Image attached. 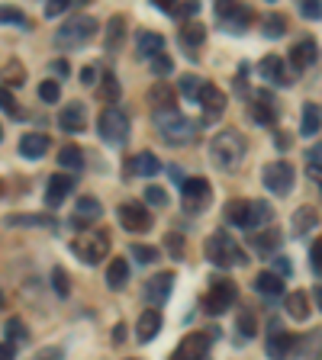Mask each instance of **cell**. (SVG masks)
Wrapping results in <instances>:
<instances>
[{
	"instance_id": "1",
	"label": "cell",
	"mask_w": 322,
	"mask_h": 360,
	"mask_svg": "<svg viewBox=\"0 0 322 360\" xmlns=\"http://www.w3.org/2000/svg\"><path fill=\"white\" fill-rule=\"evenodd\" d=\"M155 129L161 135V142L180 148V145H190L197 139V122L187 120L180 110H161L155 112Z\"/></svg>"
},
{
	"instance_id": "2",
	"label": "cell",
	"mask_w": 322,
	"mask_h": 360,
	"mask_svg": "<svg viewBox=\"0 0 322 360\" xmlns=\"http://www.w3.org/2000/svg\"><path fill=\"white\" fill-rule=\"evenodd\" d=\"M245 151H248L245 135L235 132V129L219 132L216 139H213V145H210V158H213V165H216L219 171H235V167L242 165Z\"/></svg>"
},
{
	"instance_id": "3",
	"label": "cell",
	"mask_w": 322,
	"mask_h": 360,
	"mask_svg": "<svg viewBox=\"0 0 322 360\" xmlns=\"http://www.w3.org/2000/svg\"><path fill=\"white\" fill-rule=\"evenodd\" d=\"M203 251H206V261H213L216 267H239V264H245V251H242L239 241L229 232H213L206 238Z\"/></svg>"
},
{
	"instance_id": "4",
	"label": "cell",
	"mask_w": 322,
	"mask_h": 360,
	"mask_svg": "<svg viewBox=\"0 0 322 360\" xmlns=\"http://www.w3.org/2000/svg\"><path fill=\"white\" fill-rule=\"evenodd\" d=\"M97 26H100V22L94 20V16H87V13L71 16V20H68L65 26L55 32V45H58V49H75V45L90 42V39L97 36Z\"/></svg>"
},
{
	"instance_id": "5",
	"label": "cell",
	"mask_w": 322,
	"mask_h": 360,
	"mask_svg": "<svg viewBox=\"0 0 322 360\" xmlns=\"http://www.w3.org/2000/svg\"><path fill=\"white\" fill-rule=\"evenodd\" d=\"M129 116L126 110H120V106H106L104 112H100V120H97V135L104 139V145H123L129 139Z\"/></svg>"
},
{
	"instance_id": "6",
	"label": "cell",
	"mask_w": 322,
	"mask_h": 360,
	"mask_svg": "<svg viewBox=\"0 0 322 360\" xmlns=\"http://www.w3.org/2000/svg\"><path fill=\"white\" fill-rule=\"evenodd\" d=\"M71 251L81 257L84 264H100L110 255V235L106 232H81L71 241Z\"/></svg>"
},
{
	"instance_id": "7",
	"label": "cell",
	"mask_w": 322,
	"mask_h": 360,
	"mask_svg": "<svg viewBox=\"0 0 322 360\" xmlns=\"http://www.w3.org/2000/svg\"><path fill=\"white\" fill-rule=\"evenodd\" d=\"M264 187L271 190V193H278V196H287L293 190V165L290 161H271L268 167H264Z\"/></svg>"
},
{
	"instance_id": "8",
	"label": "cell",
	"mask_w": 322,
	"mask_h": 360,
	"mask_svg": "<svg viewBox=\"0 0 322 360\" xmlns=\"http://www.w3.org/2000/svg\"><path fill=\"white\" fill-rule=\"evenodd\" d=\"M216 20L229 32H245L252 26V10L245 4H216Z\"/></svg>"
},
{
	"instance_id": "9",
	"label": "cell",
	"mask_w": 322,
	"mask_h": 360,
	"mask_svg": "<svg viewBox=\"0 0 322 360\" xmlns=\"http://www.w3.org/2000/svg\"><path fill=\"white\" fill-rule=\"evenodd\" d=\"M235 283L233 280H213L210 283V292H206V312H213V315H223L225 309L233 306V300H235Z\"/></svg>"
},
{
	"instance_id": "10",
	"label": "cell",
	"mask_w": 322,
	"mask_h": 360,
	"mask_svg": "<svg viewBox=\"0 0 322 360\" xmlns=\"http://www.w3.org/2000/svg\"><path fill=\"white\" fill-rule=\"evenodd\" d=\"M116 212H120V225L126 229V232H145V229L151 225V212L145 210V202L129 200V202H123Z\"/></svg>"
},
{
	"instance_id": "11",
	"label": "cell",
	"mask_w": 322,
	"mask_h": 360,
	"mask_svg": "<svg viewBox=\"0 0 322 360\" xmlns=\"http://www.w3.org/2000/svg\"><path fill=\"white\" fill-rule=\"evenodd\" d=\"M180 196H184V202H187V210L197 212L203 210L206 202H210V184L203 177H187V180H180Z\"/></svg>"
},
{
	"instance_id": "12",
	"label": "cell",
	"mask_w": 322,
	"mask_h": 360,
	"mask_svg": "<svg viewBox=\"0 0 322 360\" xmlns=\"http://www.w3.org/2000/svg\"><path fill=\"white\" fill-rule=\"evenodd\" d=\"M210 335H203V331H194V335H187L184 341H180V347L171 354V360H203L206 357V351H210Z\"/></svg>"
},
{
	"instance_id": "13",
	"label": "cell",
	"mask_w": 322,
	"mask_h": 360,
	"mask_svg": "<svg viewBox=\"0 0 322 360\" xmlns=\"http://www.w3.org/2000/svg\"><path fill=\"white\" fill-rule=\"evenodd\" d=\"M200 110H203V120L206 122H213V120H219L225 112V94L216 87V84H203V90H200Z\"/></svg>"
},
{
	"instance_id": "14",
	"label": "cell",
	"mask_w": 322,
	"mask_h": 360,
	"mask_svg": "<svg viewBox=\"0 0 322 360\" xmlns=\"http://www.w3.org/2000/svg\"><path fill=\"white\" fill-rule=\"evenodd\" d=\"M258 75H261L264 81H271L274 87H290V84H293V75L287 71V65H284V58H280V55H268V58H261Z\"/></svg>"
},
{
	"instance_id": "15",
	"label": "cell",
	"mask_w": 322,
	"mask_h": 360,
	"mask_svg": "<svg viewBox=\"0 0 322 360\" xmlns=\"http://www.w3.org/2000/svg\"><path fill=\"white\" fill-rule=\"evenodd\" d=\"M171 283H174V274H171V270H161V274H155V277L145 283V292H142L145 302H149L151 309H158L161 302L168 300V296H171Z\"/></svg>"
},
{
	"instance_id": "16",
	"label": "cell",
	"mask_w": 322,
	"mask_h": 360,
	"mask_svg": "<svg viewBox=\"0 0 322 360\" xmlns=\"http://www.w3.org/2000/svg\"><path fill=\"white\" fill-rule=\"evenodd\" d=\"M293 351H297V335L280 331L278 325H274V331H271V338H268V357L271 360H287Z\"/></svg>"
},
{
	"instance_id": "17",
	"label": "cell",
	"mask_w": 322,
	"mask_h": 360,
	"mask_svg": "<svg viewBox=\"0 0 322 360\" xmlns=\"http://www.w3.org/2000/svg\"><path fill=\"white\" fill-rule=\"evenodd\" d=\"M58 126L61 132H84L87 129V106L84 103H71L58 112Z\"/></svg>"
},
{
	"instance_id": "18",
	"label": "cell",
	"mask_w": 322,
	"mask_h": 360,
	"mask_svg": "<svg viewBox=\"0 0 322 360\" xmlns=\"http://www.w3.org/2000/svg\"><path fill=\"white\" fill-rule=\"evenodd\" d=\"M316 52H319V45L313 42V39H300V42L290 49V68L300 75V71H306L309 65H316Z\"/></svg>"
},
{
	"instance_id": "19",
	"label": "cell",
	"mask_w": 322,
	"mask_h": 360,
	"mask_svg": "<svg viewBox=\"0 0 322 360\" xmlns=\"http://www.w3.org/2000/svg\"><path fill=\"white\" fill-rule=\"evenodd\" d=\"M71 190H75V180L68 177V174H55V177H49V187H45V206H49V210L61 206V200H65Z\"/></svg>"
},
{
	"instance_id": "20",
	"label": "cell",
	"mask_w": 322,
	"mask_h": 360,
	"mask_svg": "<svg viewBox=\"0 0 322 360\" xmlns=\"http://www.w3.org/2000/svg\"><path fill=\"white\" fill-rule=\"evenodd\" d=\"M158 158L151 155V151H139V155H132L126 161V174L129 177H155L158 174Z\"/></svg>"
},
{
	"instance_id": "21",
	"label": "cell",
	"mask_w": 322,
	"mask_h": 360,
	"mask_svg": "<svg viewBox=\"0 0 322 360\" xmlns=\"http://www.w3.org/2000/svg\"><path fill=\"white\" fill-rule=\"evenodd\" d=\"M161 322H165V319H161V312H158V309H149V312H142V315H139V325H135V341L149 345L151 338L161 331Z\"/></svg>"
},
{
	"instance_id": "22",
	"label": "cell",
	"mask_w": 322,
	"mask_h": 360,
	"mask_svg": "<svg viewBox=\"0 0 322 360\" xmlns=\"http://www.w3.org/2000/svg\"><path fill=\"white\" fill-rule=\"evenodd\" d=\"M252 120L261 122V126H274L278 122V106L271 100V94H258L255 103H252Z\"/></svg>"
},
{
	"instance_id": "23",
	"label": "cell",
	"mask_w": 322,
	"mask_h": 360,
	"mask_svg": "<svg viewBox=\"0 0 322 360\" xmlns=\"http://www.w3.org/2000/svg\"><path fill=\"white\" fill-rule=\"evenodd\" d=\"M45 151H49V135L42 132H26L20 139V155L30 158V161H36V158H42Z\"/></svg>"
},
{
	"instance_id": "24",
	"label": "cell",
	"mask_w": 322,
	"mask_h": 360,
	"mask_svg": "<svg viewBox=\"0 0 322 360\" xmlns=\"http://www.w3.org/2000/svg\"><path fill=\"white\" fill-rule=\"evenodd\" d=\"M104 216V206L97 202V196H81L75 206V225H87L94 219Z\"/></svg>"
},
{
	"instance_id": "25",
	"label": "cell",
	"mask_w": 322,
	"mask_h": 360,
	"mask_svg": "<svg viewBox=\"0 0 322 360\" xmlns=\"http://www.w3.org/2000/svg\"><path fill=\"white\" fill-rule=\"evenodd\" d=\"M149 103H151V110L155 112L174 110V87L171 84H165V81H155V87L149 90Z\"/></svg>"
},
{
	"instance_id": "26",
	"label": "cell",
	"mask_w": 322,
	"mask_h": 360,
	"mask_svg": "<svg viewBox=\"0 0 322 360\" xmlns=\"http://www.w3.org/2000/svg\"><path fill=\"white\" fill-rule=\"evenodd\" d=\"M271 219H274V210H271V202H264V200L248 202V219H245V229H261V225H268Z\"/></svg>"
},
{
	"instance_id": "27",
	"label": "cell",
	"mask_w": 322,
	"mask_h": 360,
	"mask_svg": "<svg viewBox=\"0 0 322 360\" xmlns=\"http://www.w3.org/2000/svg\"><path fill=\"white\" fill-rule=\"evenodd\" d=\"M106 283L110 290H123L129 283V261L126 257H113L110 267H106Z\"/></svg>"
},
{
	"instance_id": "28",
	"label": "cell",
	"mask_w": 322,
	"mask_h": 360,
	"mask_svg": "<svg viewBox=\"0 0 322 360\" xmlns=\"http://www.w3.org/2000/svg\"><path fill=\"white\" fill-rule=\"evenodd\" d=\"M161 49H165V39L158 36V32H139V39H135V52L142 55V58H155Z\"/></svg>"
},
{
	"instance_id": "29",
	"label": "cell",
	"mask_w": 322,
	"mask_h": 360,
	"mask_svg": "<svg viewBox=\"0 0 322 360\" xmlns=\"http://www.w3.org/2000/svg\"><path fill=\"white\" fill-rule=\"evenodd\" d=\"M255 290L261 292V296H268V300H274V296H280V292H284V280H280L278 274L264 270V274H258V277H255Z\"/></svg>"
},
{
	"instance_id": "30",
	"label": "cell",
	"mask_w": 322,
	"mask_h": 360,
	"mask_svg": "<svg viewBox=\"0 0 322 360\" xmlns=\"http://www.w3.org/2000/svg\"><path fill=\"white\" fill-rule=\"evenodd\" d=\"M100 100H104L106 106H116V103H120V81H116V75H113V71H104V84H100Z\"/></svg>"
},
{
	"instance_id": "31",
	"label": "cell",
	"mask_w": 322,
	"mask_h": 360,
	"mask_svg": "<svg viewBox=\"0 0 322 360\" xmlns=\"http://www.w3.org/2000/svg\"><path fill=\"white\" fill-rule=\"evenodd\" d=\"M319 122H322V116H319V103H306L303 106V122H300V132L306 135H319Z\"/></svg>"
},
{
	"instance_id": "32",
	"label": "cell",
	"mask_w": 322,
	"mask_h": 360,
	"mask_svg": "<svg viewBox=\"0 0 322 360\" xmlns=\"http://www.w3.org/2000/svg\"><path fill=\"white\" fill-rule=\"evenodd\" d=\"M252 245L258 248V255H271V251L280 245V232H278V229H268V232H255V235H252Z\"/></svg>"
},
{
	"instance_id": "33",
	"label": "cell",
	"mask_w": 322,
	"mask_h": 360,
	"mask_svg": "<svg viewBox=\"0 0 322 360\" xmlns=\"http://www.w3.org/2000/svg\"><path fill=\"white\" fill-rule=\"evenodd\" d=\"M316 222H319V212H316V206H303V210H297V216H293V232H297V235H306V229H313Z\"/></svg>"
},
{
	"instance_id": "34",
	"label": "cell",
	"mask_w": 322,
	"mask_h": 360,
	"mask_svg": "<svg viewBox=\"0 0 322 360\" xmlns=\"http://www.w3.org/2000/svg\"><path fill=\"white\" fill-rule=\"evenodd\" d=\"M58 165L68 167V171H81L84 167V151L78 148V145H65V148L58 151Z\"/></svg>"
},
{
	"instance_id": "35",
	"label": "cell",
	"mask_w": 322,
	"mask_h": 360,
	"mask_svg": "<svg viewBox=\"0 0 322 360\" xmlns=\"http://www.w3.org/2000/svg\"><path fill=\"white\" fill-rule=\"evenodd\" d=\"M203 39H206V26H200V22H184V26H180V42L184 45L197 49Z\"/></svg>"
},
{
	"instance_id": "36",
	"label": "cell",
	"mask_w": 322,
	"mask_h": 360,
	"mask_svg": "<svg viewBox=\"0 0 322 360\" xmlns=\"http://www.w3.org/2000/svg\"><path fill=\"white\" fill-rule=\"evenodd\" d=\"M261 26H264V36L268 39H278V36H284L287 32V16L284 13H268L261 20Z\"/></svg>"
},
{
	"instance_id": "37",
	"label": "cell",
	"mask_w": 322,
	"mask_h": 360,
	"mask_svg": "<svg viewBox=\"0 0 322 360\" xmlns=\"http://www.w3.org/2000/svg\"><path fill=\"white\" fill-rule=\"evenodd\" d=\"M225 219L233 225H242L245 229V219H248V200H229L225 202Z\"/></svg>"
},
{
	"instance_id": "38",
	"label": "cell",
	"mask_w": 322,
	"mask_h": 360,
	"mask_svg": "<svg viewBox=\"0 0 322 360\" xmlns=\"http://www.w3.org/2000/svg\"><path fill=\"white\" fill-rule=\"evenodd\" d=\"M287 312H290L293 319H306L309 315V296L306 292H290V296H287Z\"/></svg>"
},
{
	"instance_id": "39",
	"label": "cell",
	"mask_w": 322,
	"mask_h": 360,
	"mask_svg": "<svg viewBox=\"0 0 322 360\" xmlns=\"http://www.w3.org/2000/svg\"><path fill=\"white\" fill-rule=\"evenodd\" d=\"M123 32H126V20L123 16H110V22H106V45L116 49L123 42Z\"/></svg>"
},
{
	"instance_id": "40",
	"label": "cell",
	"mask_w": 322,
	"mask_h": 360,
	"mask_svg": "<svg viewBox=\"0 0 322 360\" xmlns=\"http://www.w3.org/2000/svg\"><path fill=\"white\" fill-rule=\"evenodd\" d=\"M203 84H206V81H200V77H197V75H184V77H180V84H178L180 97L197 100V97H200V90H203Z\"/></svg>"
},
{
	"instance_id": "41",
	"label": "cell",
	"mask_w": 322,
	"mask_h": 360,
	"mask_svg": "<svg viewBox=\"0 0 322 360\" xmlns=\"http://www.w3.org/2000/svg\"><path fill=\"white\" fill-rule=\"evenodd\" d=\"M0 110L7 112L10 120H23V110H20V103H16V97L10 94V87H4L0 84Z\"/></svg>"
},
{
	"instance_id": "42",
	"label": "cell",
	"mask_w": 322,
	"mask_h": 360,
	"mask_svg": "<svg viewBox=\"0 0 322 360\" xmlns=\"http://www.w3.org/2000/svg\"><path fill=\"white\" fill-rule=\"evenodd\" d=\"M158 7L165 10L168 16H180V20H184V16H194L197 10H200V4H194V0H187V4H171V0H165V4H158Z\"/></svg>"
},
{
	"instance_id": "43",
	"label": "cell",
	"mask_w": 322,
	"mask_h": 360,
	"mask_svg": "<svg viewBox=\"0 0 322 360\" xmlns=\"http://www.w3.org/2000/svg\"><path fill=\"white\" fill-rule=\"evenodd\" d=\"M7 225L16 229V225H52L55 229V216H7Z\"/></svg>"
},
{
	"instance_id": "44",
	"label": "cell",
	"mask_w": 322,
	"mask_h": 360,
	"mask_svg": "<svg viewBox=\"0 0 322 360\" xmlns=\"http://www.w3.org/2000/svg\"><path fill=\"white\" fill-rule=\"evenodd\" d=\"M129 251H132L135 264H151V261H158V248H151V245H132Z\"/></svg>"
},
{
	"instance_id": "45",
	"label": "cell",
	"mask_w": 322,
	"mask_h": 360,
	"mask_svg": "<svg viewBox=\"0 0 322 360\" xmlns=\"http://www.w3.org/2000/svg\"><path fill=\"white\" fill-rule=\"evenodd\" d=\"M39 97H42L45 103H58L61 84H58V81H42V84H39Z\"/></svg>"
},
{
	"instance_id": "46",
	"label": "cell",
	"mask_w": 322,
	"mask_h": 360,
	"mask_svg": "<svg viewBox=\"0 0 322 360\" xmlns=\"http://www.w3.org/2000/svg\"><path fill=\"white\" fill-rule=\"evenodd\" d=\"M52 286H55V292H58L61 300H65L68 292H71V283H68L65 267H52Z\"/></svg>"
},
{
	"instance_id": "47",
	"label": "cell",
	"mask_w": 322,
	"mask_h": 360,
	"mask_svg": "<svg viewBox=\"0 0 322 360\" xmlns=\"http://www.w3.org/2000/svg\"><path fill=\"white\" fill-rule=\"evenodd\" d=\"M0 22H13V26H26V30H30L26 13H20V10H13V7H0Z\"/></svg>"
},
{
	"instance_id": "48",
	"label": "cell",
	"mask_w": 322,
	"mask_h": 360,
	"mask_svg": "<svg viewBox=\"0 0 322 360\" xmlns=\"http://www.w3.org/2000/svg\"><path fill=\"white\" fill-rule=\"evenodd\" d=\"M7 338H10V345H13V341H26L30 331H26V325H23L20 319H10L7 322Z\"/></svg>"
},
{
	"instance_id": "49",
	"label": "cell",
	"mask_w": 322,
	"mask_h": 360,
	"mask_svg": "<svg viewBox=\"0 0 322 360\" xmlns=\"http://www.w3.org/2000/svg\"><path fill=\"white\" fill-rule=\"evenodd\" d=\"M4 81L7 84H26V75H23V68H20V61H10L7 68H4Z\"/></svg>"
},
{
	"instance_id": "50",
	"label": "cell",
	"mask_w": 322,
	"mask_h": 360,
	"mask_svg": "<svg viewBox=\"0 0 322 360\" xmlns=\"http://www.w3.org/2000/svg\"><path fill=\"white\" fill-rule=\"evenodd\" d=\"M171 68H174V61L168 58L165 52H158L155 58H151V71H155L158 77H165V75H171Z\"/></svg>"
},
{
	"instance_id": "51",
	"label": "cell",
	"mask_w": 322,
	"mask_h": 360,
	"mask_svg": "<svg viewBox=\"0 0 322 360\" xmlns=\"http://www.w3.org/2000/svg\"><path fill=\"white\" fill-rule=\"evenodd\" d=\"M145 202H151V206H158V210H165V206H168V193H165V190H161V187H158V184H155V187H149V190H145Z\"/></svg>"
},
{
	"instance_id": "52",
	"label": "cell",
	"mask_w": 322,
	"mask_h": 360,
	"mask_svg": "<svg viewBox=\"0 0 322 360\" xmlns=\"http://www.w3.org/2000/svg\"><path fill=\"white\" fill-rule=\"evenodd\" d=\"M239 331H242V338H255V331H258L255 315H252V312H239Z\"/></svg>"
},
{
	"instance_id": "53",
	"label": "cell",
	"mask_w": 322,
	"mask_h": 360,
	"mask_svg": "<svg viewBox=\"0 0 322 360\" xmlns=\"http://www.w3.org/2000/svg\"><path fill=\"white\" fill-rule=\"evenodd\" d=\"M319 161H322V145H313L306 155V165H309V174H313L316 184H319Z\"/></svg>"
},
{
	"instance_id": "54",
	"label": "cell",
	"mask_w": 322,
	"mask_h": 360,
	"mask_svg": "<svg viewBox=\"0 0 322 360\" xmlns=\"http://www.w3.org/2000/svg\"><path fill=\"white\" fill-rule=\"evenodd\" d=\"M71 4H75V0H49V4H45V16H49V20L61 16L65 10H71Z\"/></svg>"
},
{
	"instance_id": "55",
	"label": "cell",
	"mask_w": 322,
	"mask_h": 360,
	"mask_svg": "<svg viewBox=\"0 0 322 360\" xmlns=\"http://www.w3.org/2000/svg\"><path fill=\"white\" fill-rule=\"evenodd\" d=\"M300 13L306 16V20H319V13H322V10H319V0H303V4H300Z\"/></svg>"
},
{
	"instance_id": "56",
	"label": "cell",
	"mask_w": 322,
	"mask_h": 360,
	"mask_svg": "<svg viewBox=\"0 0 322 360\" xmlns=\"http://www.w3.org/2000/svg\"><path fill=\"white\" fill-rule=\"evenodd\" d=\"M319 241H313V245H309V270H313V274H316V277H319V274H322V264H319Z\"/></svg>"
},
{
	"instance_id": "57",
	"label": "cell",
	"mask_w": 322,
	"mask_h": 360,
	"mask_svg": "<svg viewBox=\"0 0 322 360\" xmlns=\"http://www.w3.org/2000/svg\"><path fill=\"white\" fill-rule=\"evenodd\" d=\"M290 270H293V264H290V257H274V274H278V277L280 280H284V277H290Z\"/></svg>"
},
{
	"instance_id": "58",
	"label": "cell",
	"mask_w": 322,
	"mask_h": 360,
	"mask_svg": "<svg viewBox=\"0 0 322 360\" xmlns=\"http://www.w3.org/2000/svg\"><path fill=\"white\" fill-rule=\"evenodd\" d=\"M168 251H171L174 257H180V255H184V238H180L178 232H171V235H168Z\"/></svg>"
},
{
	"instance_id": "59",
	"label": "cell",
	"mask_w": 322,
	"mask_h": 360,
	"mask_svg": "<svg viewBox=\"0 0 322 360\" xmlns=\"http://www.w3.org/2000/svg\"><path fill=\"white\" fill-rule=\"evenodd\" d=\"M0 360H16V347L10 345V341H4V345H0Z\"/></svg>"
},
{
	"instance_id": "60",
	"label": "cell",
	"mask_w": 322,
	"mask_h": 360,
	"mask_svg": "<svg viewBox=\"0 0 322 360\" xmlns=\"http://www.w3.org/2000/svg\"><path fill=\"white\" fill-rule=\"evenodd\" d=\"M94 77H97V68H84L81 71V84H94Z\"/></svg>"
},
{
	"instance_id": "61",
	"label": "cell",
	"mask_w": 322,
	"mask_h": 360,
	"mask_svg": "<svg viewBox=\"0 0 322 360\" xmlns=\"http://www.w3.org/2000/svg\"><path fill=\"white\" fill-rule=\"evenodd\" d=\"M0 142H4V129H0Z\"/></svg>"
},
{
	"instance_id": "62",
	"label": "cell",
	"mask_w": 322,
	"mask_h": 360,
	"mask_svg": "<svg viewBox=\"0 0 322 360\" xmlns=\"http://www.w3.org/2000/svg\"><path fill=\"white\" fill-rule=\"evenodd\" d=\"M0 306H4V296H0Z\"/></svg>"
},
{
	"instance_id": "63",
	"label": "cell",
	"mask_w": 322,
	"mask_h": 360,
	"mask_svg": "<svg viewBox=\"0 0 322 360\" xmlns=\"http://www.w3.org/2000/svg\"><path fill=\"white\" fill-rule=\"evenodd\" d=\"M203 360H210V357H203Z\"/></svg>"
}]
</instances>
